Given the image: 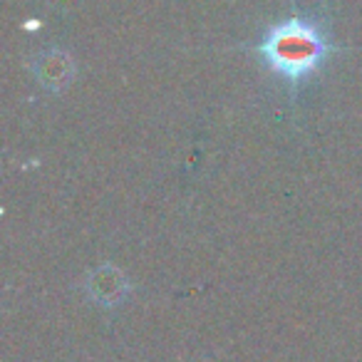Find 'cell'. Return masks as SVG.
Here are the masks:
<instances>
[{"label":"cell","instance_id":"cell-1","mask_svg":"<svg viewBox=\"0 0 362 362\" xmlns=\"http://www.w3.org/2000/svg\"><path fill=\"white\" fill-rule=\"evenodd\" d=\"M251 50L296 95L325 67L340 45L330 37L322 18L293 11L288 18L273 23Z\"/></svg>","mask_w":362,"mask_h":362}]
</instances>
